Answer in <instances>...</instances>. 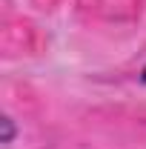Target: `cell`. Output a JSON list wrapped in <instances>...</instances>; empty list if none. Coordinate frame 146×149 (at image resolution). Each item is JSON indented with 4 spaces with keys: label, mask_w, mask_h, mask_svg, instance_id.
I'll use <instances>...</instances> for the list:
<instances>
[{
    "label": "cell",
    "mask_w": 146,
    "mask_h": 149,
    "mask_svg": "<svg viewBox=\"0 0 146 149\" xmlns=\"http://www.w3.org/2000/svg\"><path fill=\"white\" fill-rule=\"evenodd\" d=\"M140 80H143V83H146V66H143V72H140Z\"/></svg>",
    "instance_id": "cell-2"
},
{
    "label": "cell",
    "mask_w": 146,
    "mask_h": 149,
    "mask_svg": "<svg viewBox=\"0 0 146 149\" xmlns=\"http://www.w3.org/2000/svg\"><path fill=\"white\" fill-rule=\"evenodd\" d=\"M0 126H3L0 143H12V141H15V135H17V129H15V120H12V118H3V120H0Z\"/></svg>",
    "instance_id": "cell-1"
}]
</instances>
